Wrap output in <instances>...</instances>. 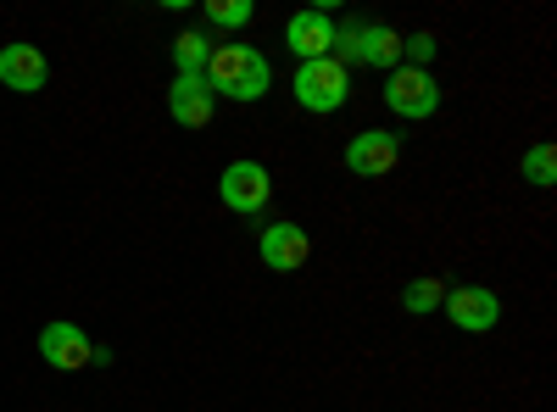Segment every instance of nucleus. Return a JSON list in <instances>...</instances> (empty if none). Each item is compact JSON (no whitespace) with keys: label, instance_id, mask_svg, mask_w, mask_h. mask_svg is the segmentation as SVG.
Here are the masks:
<instances>
[{"label":"nucleus","instance_id":"obj_9","mask_svg":"<svg viewBox=\"0 0 557 412\" xmlns=\"http://www.w3.org/2000/svg\"><path fill=\"white\" fill-rule=\"evenodd\" d=\"M212 107H218V96L207 89L201 73H173V84H168V117L178 128H207L212 123Z\"/></svg>","mask_w":557,"mask_h":412},{"label":"nucleus","instance_id":"obj_7","mask_svg":"<svg viewBox=\"0 0 557 412\" xmlns=\"http://www.w3.org/2000/svg\"><path fill=\"white\" fill-rule=\"evenodd\" d=\"M89 351H96V340H89L78 324H67V317H57V324L39 329V357L51 362L57 374H78L89 369Z\"/></svg>","mask_w":557,"mask_h":412},{"label":"nucleus","instance_id":"obj_15","mask_svg":"<svg viewBox=\"0 0 557 412\" xmlns=\"http://www.w3.org/2000/svg\"><path fill=\"white\" fill-rule=\"evenodd\" d=\"M441 301H446V285H441V279H412V285L401 290V307H407L412 317L441 312Z\"/></svg>","mask_w":557,"mask_h":412},{"label":"nucleus","instance_id":"obj_12","mask_svg":"<svg viewBox=\"0 0 557 412\" xmlns=\"http://www.w3.org/2000/svg\"><path fill=\"white\" fill-rule=\"evenodd\" d=\"M357 67L396 73L401 67V34L385 28V23H362V34H357Z\"/></svg>","mask_w":557,"mask_h":412},{"label":"nucleus","instance_id":"obj_16","mask_svg":"<svg viewBox=\"0 0 557 412\" xmlns=\"http://www.w3.org/2000/svg\"><path fill=\"white\" fill-rule=\"evenodd\" d=\"M524 178H530L535 190H552V185H557V151H552L546 140L524 151Z\"/></svg>","mask_w":557,"mask_h":412},{"label":"nucleus","instance_id":"obj_2","mask_svg":"<svg viewBox=\"0 0 557 412\" xmlns=\"http://www.w3.org/2000/svg\"><path fill=\"white\" fill-rule=\"evenodd\" d=\"M290 89H296V107H301V112L330 117V112H341V107H346V96H351V73H346L335 57H323V62H301Z\"/></svg>","mask_w":557,"mask_h":412},{"label":"nucleus","instance_id":"obj_8","mask_svg":"<svg viewBox=\"0 0 557 412\" xmlns=\"http://www.w3.org/2000/svg\"><path fill=\"white\" fill-rule=\"evenodd\" d=\"M285 45H290V57L296 62H323V57H335V17L312 7V12H296L285 23Z\"/></svg>","mask_w":557,"mask_h":412},{"label":"nucleus","instance_id":"obj_11","mask_svg":"<svg viewBox=\"0 0 557 412\" xmlns=\"http://www.w3.org/2000/svg\"><path fill=\"white\" fill-rule=\"evenodd\" d=\"M51 78V62L39 57V45H0V84L17 89V96H34Z\"/></svg>","mask_w":557,"mask_h":412},{"label":"nucleus","instance_id":"obj_1","mask_svg":"<svg viewBox=\"0 0 557 412\" xmlns=\"http://www.w3.org/2000/svg\"><path fill=\"white\" fill-rule=\"evenodd\" d=\"M201 78H207L212 96H228V101H262L273 89V67H268L262 51H251V45H218Z\"/></svg>","mask_w":557,"mask_h":412},{"label":"nucleus","instance_id":"obj_3","mask_svg":"<svg viewBox=\"0 0 557 412\" xmlns=\"http://www.w3.org/2000/svg\"><path fill=\"white\" fill-rule=\"evenodd\" d=\"M385 107L396 112V117H407V123H424V117H435L441 112V84H435V73H424V67H396V73H385Z\"/></svg>","mask_w":557,"mask_h":412},{"label":"nucleus","instance_id":"obj_5","mask_svg":"<svg viewBox=\"0 0 557 412\" xmlns=\"http://www.w3.org/2000/svg\"><path fill=\"white\" fill-rule=\"evenodd\" d=\"M441 312L451 317L462 335H491L502 324V296L485 290V285H457V290H446Z\"/></svg>","mask_w":557,"mask_h":412},{"label":"nucleus","instance_id":"obj_13","mask_svg":"<svg viewBox=\"0 0 557 412\" xmlns=\"http://www.w3.org/2000/svg\"><path fill=\"white\" fill-rule=\"evenodd\" d=\"M207 62H212V34L207 28H184L173 39V67L178 73H207Z\"/></svg>","mask_w":557,"mask_h":412},{"label":"nucleus","instance_id":"obj_10","mask_svg":"<svg viewBox=\"0 0 557 412\" xmlns=\"http://www.w3.org/2000/svg\"><path fill=\"white\" fill-rule=\"evenodd\" d=\"M257 251H262V267H273V273H301L307 257H312V240H307L301 223H268Z\"/></svg>","mask_w":557,"mask_h":412},{"label":"nucleus","instance_id":"obj_6","mask_svg":"<svg viewBox=\"0 0 557 412\" xmlns=\"http://www.w3.org/2000/svg\"><path fill=\"white\" fill-rule=\"evenodd\" d=\"M396 162H401V140L391 128H362L346 140V173L357 178H385Z\"/></svg>","mask_w":557,"mask_h":412},{"label":"nucleus","instance_id":"obj_14","mask_svg":"<svg viewBox=\"0 0 557 412\" xmlns=\"http://www.w3.org/2000/svg\"><path fill=\"white\" fill-rule=\"evenodd\" d=\"M201 17H207V28H246L257 17V7L251 0H207Z\"/></svg>","mask_w":557,"mask_h":412},{"label":"nucleus","instance_id":"obj_4","mask_svg":"<svg viewBox=\"0 0 557 412\" xmlns=\"http://www.w3.org/2000/svg\"><path fill=\"white\" fill-rule=\"evenodd\" d=\"M218 196H223L228 212L257 217V212H268V201H273V178H268L262 162H228L223 178H218Z\"/></svg>","mask_w":557,"mask_h":412},{"label":"nucleus","instance_id":"obj_17","mask_svg":"<svg viewBox=\"0 0 557 412\" xmlns=\"http://www.w3.org/2000/svg\"><path fill=\"white\" fill-rule=\"evenodd\" d=\"M435 51H441V39H435L430 28H418V34H407V39H401V57H407V67H424V73H430Z\"/></svg>","mask_w":557,"mask_h":412}]
</instances>
